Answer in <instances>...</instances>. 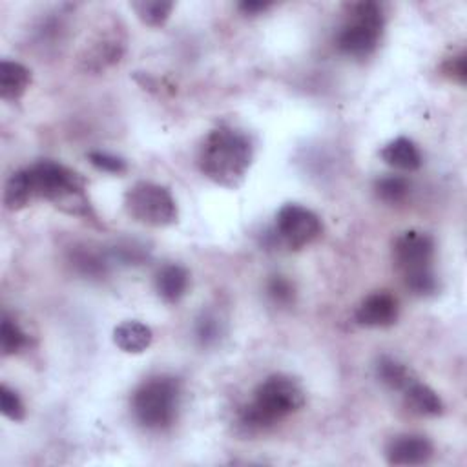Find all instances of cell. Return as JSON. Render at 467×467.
Segmentation results:
<instances>
[{"label":"cell","instance_id":"cell-1","mask_svg":"<svg viewBox=\"0 0 467 467\" xmlns=\"http://www.w3.org/2000/svg\"><path fill=\"white\" fill-rule=\"evenodd\" d=\"M252 164L248 137L234 128L219 126L202 140L199 151L201 171L219 186L237 188Z\"/></svg>","mask_w":467,"mask_h":467},{"label":"cell","instance_id":"cell-2","mask_svg":"<svg viewBox=\"0 0 467 467\" xmlns=\"http://www.w3.org/2000/svg\"><path fill=\"white\" fill-rule=\"evenodd\" d=\"M305 405L303 387L286 374H272L254 390V398L243 407L239 420L248 431H263Z\"/></svg>","mask_w":467,"mask_h":467},{"label":"cell","instance_id":"cell-3","mask_svg":"<svg viewBox=\"0 0 467 467\" xmlns=\"http://www.w3.org/2000/svg\"><path fill=\"white\" fill-rule=\"evenodd\" d=\"M27 171L35 199H46L71 215H91L86 181L80 173L53 161L36 162Z\"/></svg>","mask_w":467,"mask_h":467},{"label":"cell","instance_id":"cell-4","mask_svg":"<svg viewBox=\"0 0 467 467\" xmlns=\"http://www.w3.org/2000/svg\"><path fill=\"white\" fill-rule=\"evenodd\" d=\"M394 263L400 268L405 286L414 296H429L436 292L438 283L431 268L434 255V241L421 230H407L394 241Z\"/></svg>","mask_w":467,"mask_h":467},{"label":"cell","instance_id":"cell-5","mask_svg":"<svg viewBox=\"0 0 467 467\" xmlns=\"http://www.w3.org/2000/svg\"><path fill=\"white\" fill-rule=\"evenodd\" d=\"M181 383L171 376H155L139 385L131 398L135 420L151 431L170 427L179 410Z\"/></svg>","mask_w":467,"mask_h":467},{"label":"cell","instance_id":"cell-6","mask_svg":"<svg viewBox=\"0 0 467 467\" xmlns=\"http://www.w3.org/2000/svg\"><path fill=\"white\" fill-rule=\"evenodd\" d=\"M383 13L376 2H356L348 5V16L337 33L336 46L348 57H368L381 38Z\"/></svg>","mask_w":467,"mask_h":467},{"label":"cell","instance_id":"cell-7","mask_svg":"<svg viewBox=\"0 0 467 467\" xmlns=\"http://www.w3.org/2000/svg\"><path fill=\"white\" fill-rule=\"evenodd\" d=\"M124 208L137 223L162 228L177 221V204L166 186L140 181L124 193Z\"/></svg>","mask_w":467,"mask_h":467},{"label":"cell","instance_id":"cell-8","mask_svg":"<svg viewBox=\"0 0 467 467\" xmlns=\"http://www.w3.org/2000/svg\"><path fill=\"white\" fill-rule=\"evenodd\" d=\"M323 224L319 217L296 202L279 208L275 215V234L279 241L290 250H301L321 235Z\"/></svg>","mask_w":467,"mask_h":467},{"label":"cell","instance_id":"cell-9","mask_svg":"<svg viewBox=\"0 0 467 467\" xmlns=\"http://www.w3.org/2000/svg\"><path fill=\"white\" fill-rule=\"evenodd\" d=\"M398 312H400L398 299L392 294L381 290L367 296L359 303V306L356 308V321L361 327L383 328L396 323Z\"/></svg>","mask_w":467,"mask_h":467},{"label":"cell","instance_id":"cell-10","mask_svg":"<svg viewBox=\"0 0 467 467\" xmlns=\"http://www.w3.org/2000/svg\"><path fill=\"white\" fill-rule=\"evenodd\" d=\"M434 447L429 438L421 434H401L389 441L385 449L390 465H421L432 458Z\"/></svg>","mask_w":467,"mask_h":467},{"label":"cell","instance_id":"cell-11","mask_svg":"<svg viewBox=\"0 0 467 467\" xmlns=\"http://www.w3.org/2000/svg\"><path fill=\"white\" fill-rule=\"evenodd\" d=\"M190 285V274L181 265H166L155 275V290L166 303H177L184 297Z\"/></svg>","mask_w":467,"mask_h":467},{"label":"cell","instance_id":"cell-12","mask_svg":"<svg viewBox=\"0 0 467 467\" xmlns=\"http://www.w3.org/2000/svg\"><path fill=\"white\" fill-rule=\"evenodd\" d=\"M381 159L389 166L401 171H414L421 166V153L418 146L407 137H398L387 142L381 150Z\"/></svg>","mask_w":467,"mask_h":467},{"label":"cell","instance_id":"cell-13","mask_svg":"<svg viewBox=\"0 0 467 467\" xmlns=\"http://www.w3.org/2000/svg\"><path fill=\"white\" fill-rule=\"evenodd\" d=\"M153 339V332L148 325L140 323V321H124L120 325L115 327L113 330V341L115 345L128 352V354H140L144 352Z\"/></svg>","mask_w":467,"mask_h":467},{"label":"cell","instance_id":"cell-14","mask_svg":"<svg viewBox=\"0 0 467 467\" xmlns=\"http://www.w3.org/2000/svg\"><path fill=\"white\" fill-rule=\"evenodd\" d=\"M401 392L409 410L418 416H440L443 412V403L440 396L429 385L418 379L409 383Z\"/></svg>","mask_w":467,"mask_h":467},{"label":"cell","instance_id":"cell-15","mask_svg":"<svg viewBox=\"0 0 467 467\" xmlns=\"http://www.w3.org/2000/svg\"><path fill=\"white\" fill-rule=\"evenodd\" d=\"M31 84V71L15 60L0 62V97L4 100H18Z\"/></svg>","mask_w":467,"mask_h":467},{"label":"cell","instance_id":"cell-16","mask_svg":"<svg viewBox=\"0 0 467 467\" xmlns=\"http://www.w3.org/2000/svg\"><path fill=\"white\" fill-rule=\"evenodd\" d=\"M35 199L31 179L27 168L15 171L7 182H5V192H4V204L7 210H22L26 208L31 201Z\"/></svg>","mask_w":467,"mask_h":467},{"label":"cell","instance_id":"cell-17","mask_svg":"<svg viewBox=\"0 0 467 467\" xmlns=\"http://www.w3.org/2000/svg\"><path fill=\"white\" fill-rule=\"evenodd\" d=\"M376 374L381 383H385L387 387H390L394 390H403L409 383H412L416 379V376L412 374V370L407 365H403L398 359L389 358V356H383L378 359Z\"/></svg>","mask_w":467,"mask_h":467},{"label":"cell","instance_id":"cell-18","mask_svg":"<svg viewBox=\"0 0 467 467\" xmlns=\"http://www.w3.org/2000/svg\"><path fill=\"white\" fill-rule=\"evenodd\" d=\"M131 7L135 9L140 22L151 27H159L170 18L173 4L164 0H140V2H133Z\"/></svg>","mask_w":467,"mask_h":467},{"label":"cell","instance_id":"cell-19","mask_svg":"<svg viewBox=\"0 0 467 467\" xmlns=\"http://www.w3.org/2000/svg\"><path fill=\"white\" fill-rule=\"evenodd\" d=\"M29 339L27 334L18 327L15 319L4 314L2 325H0V350L4 356H13L20 352L24 347H27Z\"/></svg>","mask_w":467,"mask_h":467},{"label":"cell","instance_id":"cell-20","mask_svg":"<svg viewBox=\"0 0 467 467\" xmlns=\"http://www.w3.org/2000/svg\"><path fill=\"white\" fill-rule=\"evenodd\" d=\"M122 55V44L119 38L111 36V38H102L99 40L86 55V64H91L93 67L100 69L108 64H113L119 60V57Z\"/></svg>","mask_w":467,"mask_h":467},{"label":"cell","instance_id":"cell-21","mask_svg":"<svg viewBox=\"0 0 467 467\" xmlns=\"http://www.w3.org/2000/svg\"><path fill=\"white\" fill-rule=\"evenodd\" d=\"M374 190H376V195L383 202L398 204L409 195L410 182L401 175H387V177H381L379 181H376Z\"/></svg>","mask_w":467,"mask_h":467},{"label":"cell","instance_id":"cell-22","mask_svg":"<svg viewBox=\"0 0 467 467\" xmlns=\"http://www.w3.org/2000/svg\"><path fill=\"white\" fill-rule=\"evenodd\" d=\"M266 294L279 306H290L296 299V288L285 275H272L266 283Z\"/></svg>","mask_w":467,"mask_h":467},{"label":"cell","instance_id":"cell-23","mask_svg":"<svg viewBox=\"0 0 467 467\" xmlns=\"http://www.w3.org/2000/svg\"><path fill=\"white\" fill-rule=\"evenodd\" d=\"M0 410L11 421H22L26 416V407L20 396L5 383L0 385Z\"/></svg>","mask_w":467,"mask_h":467},{"label":"cell","instance_id":"cell-24","mask_svg":"<svg viewBox=\"0 0 467 467\" xmlns=\"http://www.w3.org/2000/svg\"><path fill=\"white\" fill-rule=\"evenodd\" d=\"M88 159L100 171H106V173H122V171H126V162L120 157H115L111 153L91 151L88 155Z\"/></svg>","mask_w":467,"mask_h":467},{"label":"cell","instance_id":"cell-25","mask_svg":"<svg viewBox=\"0 0 467 467\" xmlns=\"http://www.w3.org/2000/svg\"><path fill=\"white\" fill-rule=\"evenodd\" d=\"M197 337L202 345H212L217 341L219 337V325L215 317L204 316L202 319H199L197 323Z\"/></svg>","mask_w":467,"mask_h":467},{"label":"cell","instance_id":"cell-26","mask_svg":"<svg viewBox=\"0 0 467 467\" xmlns=\"http://www.w3.org/2000/svg\"><path fill=\"white\" fill-rule=\"evenodd\" d=\"M443 71L456 82L460 84H465V78H467V66H465V55L460 53L456 57H451L445 66H443Z\"/></svg>","mask_w":467,"mask_h":467},{"label":"cell","instance_id":"cell-27","mask_svg":"<svg viewBox=\"0 0 467 467\" xmlns=\"http://www.w3.org/2000/svg\"><path fill=\"white\" fill-rule=\"evenodd\" d=\"M268 7H270V2H261V0H244V2L239 4V9L244 15H257V13H263Z\"/></svg>","mask_w":467,"mask_h":467}]
</instances>
